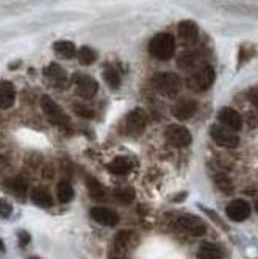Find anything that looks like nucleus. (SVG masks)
<instances>
[{"label": "nucleus", "instance_id": "7ed1b4c3", "mask_svg": "<svg viewBox=\"0 0 258 259\" xmlns=\"http://www.w3.org/2000/svg\"><path fill=\"white\" fill-rule=\"evenodd\" d=\"M41 108L50 123L57 125V126L69 125V116L60 108V105H57V102H55L50 96L41 97Z\"/></svg>", "mask_w": 258, "mask_h": 259}, {"label": "nucleus", "instance_id": "0eeeda50", "mask_svg": "<svg viewBox=\"0 0 258 259\" xmlns=\"http://www.w3.org/2000/svg\"><path fill=\"white\" fill-rule=\"evenodd\" d=\"M211 138L217 145L227 147V149H233L239 142V138L235 132H232L227 126H220V125L211 126Z\"/></svg>", "mask_w": 258, "mask_h": 259}, {"label": "nucleus", "instance_id": "f03ea898", "mask_svg": "<svg viewBox=\"0 0 258 259\" xmlns=\"http://www.w3.org/2000/svg\"><path fill=\"white\" fill-rule=\"evenodd\" d=\"M152 83H154V88L160 92V94L166 96V97H175L181 89L180 77L172 72L158 73V75L154 77Z\"/></svg>", "mask_w": 258, "mask_h": 259}, {"label": "nucleus", "instance_id": "f257e3e1", "mask_svg": "<svg viewBox=\"0 0 258 259\" xmlns=\"http://www.w3.org/2000/svg\"><path fill=\"white\" fill-rule=\"evenodd\" d=\"M175 52V41L169 33H158L149 42V53L154 58L168 61L174 57Z\"/></svg>", "mask_w": 258, "mask_h": 259}, {"label": "nucleus", "instance_id": "4468645a", "mask_svg": "<svg viewBox=\"0 0 258 259\" xmlns=\"http://www.w3.org/2000/svg\"><path fill=\"white\" fill-rule=\"evenodd\" d=\"M16 103V88L11 81H0V109H10Z\"/></svg>", "mask_w": 258, "mask_h": 259}, {"label": "nucleus", "instance_id": "9d476101", "mask_svg": "<svg viewBox=\"0 0 258 259\" xmlns=\"http://www.w3.org/2000/svg\"><path fill=\"white\" fill-rule=\"evenodd\" d=\"M145 123H147V117H145V113L141 108L130 111L125 117V130H127V133H130V135L141 133L145 126Z\"/></svg>", "mask_w": 258, "mask_h": 259}, {"label": "nucleus", "instance_id": "f3484780", "mask_svg": "<svg viewBox=\"0 0 258 259\" xmlns=\"http://www.w3.org/2000/svg\"><path fill=\"white\" fill-rule=\"evenodd\" d=\"M53 52L61 60H72L77 57V47L70 41H57L53 44Z\"/></svg>", "mask_w": 258, "mask_h": 259}, {"label": "nucleus", "instance_id": "dca6fc26", "mask_svg": "<svg viewBox=\"0 0 258 259\" xmlns=\"http://www.w3.org/2000/svg\"><path fill=\"white\" fill-rule=\"evenodd\" d=\"M30 198H31V201L34 203V205L40 206V208H50V206H53V197H52L50 191L47 188H44V186L31 189Z\"/></svg>", "mask_w": 258, "mask_h": 259}, {"label": "nucleus", "instance_id": "c85d7f7f", "mask_svg": "<svg viewBox=\"0 0 258 259\" xmlns=\"http://www.w3.org/2000/svg\"><path fill=\"white\" fill-rule=\"evenodd\" d=\"M11 212H13V206L10 205V203H8L7 200L0 198V217L7 219V217L11 215Z\"/></svg>", "mask_w": 258, "mask_h": 259}, {"label": "nucleus", "instance_id": "1a4fd4ad", "mask_svg": "<svg viewBox=\"0 0 258 259\" xmlns=\"http://www.w3.org/2000/svg\"><path fill=\"white\" fill-rule=\"evenodd\" d=\"M93 220H96L97 224L105 225V227H116L119 224V214L109 208L105 206H94L89 211Z\"/></svg>", "mask_w": 258, "mask_h": 259}, {"label": "nucleus", "instance_id": "72a5a7b5", "mask_svg": "<svg viewBox=\"0 0 258 259\" xmlns=\"http://www.w3.org/2000/svg\"><path fill=\"white\" fill-rule=\"evenodd\" d=\"M28 259H41V257H38V256H30Z\"/></svg>", "mask_w": 258, "mask_h": 259}, {"label": "nucleus", "instance_id": "4be33fe9", "mask_svg": "<svg viewBox=\"0 0 258 259\" xmlns=\"http://www.w3.org/2000/svg\"><path fill=\"white\" fill-rule=\"evenodd\" d=\"M199 257L200 259H220L223 257V253H220L219 247H216L214 244H202L199 248Z\"/></svg>", "mask_w": 258, "mask_h": 259}, {"label": "nucleus", "instance_id": "20e7f679", "mask_svg": "<svg viewBox=\"0 0 258 259\" xmlns=\"http://www.w3.org/2000/svg\"><path fill=\"white\" fill-rule=\"evenodd\" d=\"M70 81L76 86V94L82 99H93L99 91V83L86 73H73Z\"/></svg>", "mask_w": 258, "mask_h": 259}, {"label": "nucleus", "instance_id": "6ab92c4d", "mask_svg": "<svg viewBox=\"0 0 258 259\" xmlns=\"http://www.w3.org/2000/svg\"><path fill=\"white\" fill-rule=\"evenodd\" d=\"M132 167H133V164H132L130 159L125 158V156H118V158H115L112 162H109L108 170L112 172V174H115V175L122 177V175L130 174Z\"/></svg>", "mask_w": 258, "mask_h": 259}, {"label": "nucleus", "instance_id": "cd10ccee", "mask_svg": "<svg viewBox=\"0 0 258 259\" xmlns=\"http://www.w3.org/2000/svg\"><path fill=\"white\" fill-rule=\"evenodd\" d=\"M73 113H76L77 116L80 117H85V119H93L94 117V111L89 109L88 106H83V105H73L72 106Z\"/></svg>", "mask_w": 258, "mask_h": 259}, {"label": "nucleus", "instance_id": "6e6552de", "mask_svg": "<svg viewBox=\"0 0 258 259\" xmlns=\"http://www.w3.org/2000/svg\"><path fill=\"white\" fill-rule=\"evenodd\" d=\"M177 225L180 230L190 233L191 236H204L207 233V225L196 215H183L177 220Z\"/></svg>", "mask_w": 258, "mask_h": 259}, {"label": "nucleus", "instance_id": "393cba45", "mask_svg": "<svg viewBox=\"0 0 258 259\" xmlns=\"http://www.w3.org/2000/svg\"><path fill=\"white\" fill-rule=\"evenodd\" d=\"M113 195L119 203H122V205H130L135 200V191L132 188H118L113 192Z\"/></svg>", "mask_w": 258, "mask_h": 259}, {"label": "nucleus", "instance_id": "a211bd4d", "mask_svg": "<svg viewBox=\"0 0 258 259\" xmlns=\"http://www.w3.org/2000/svg\"><path fill=\"white\" fill-rule=\"evenodd\" d=\"M196 109H197V105L194 100H181L174 108V116L180 120H187V119L193 117Z\"/></svg>", "mask_w": 258, "mask_h": 259}, {"label": "nucleus", "instance_id": "b1692460", "mask_svg": "<svg viewBox=\"0 0 258 259\" xmlns=\"http://www.w3.org/2000/svg\"><path fill=\"white\" fill-rule=\"evenodd\" d=\"M57 195L61 203H69V201H72L76 192H73V188L70 186L69 181H60L57 186Z\"/></svg>", "mask_w": 258, "mask_h": 259}, {"label": "nucleus", "instance_id": "aec40b11", "mask_svg": "<svg viewBox=\"0 0 258 259\" xmlns=\"http://www.w3.org/2000/svg\"><path fill=\"white\" fill-rule=\"evenodd\" d=\"M77 58L80 61V64L83 66H91V64H94L99 58V55L94 49H91L88 46H83L82 49H79L77 52Z\"/></svg>", "mask_w": 258, "mask_h": 259}, {"label": "nucleus", "instance_id": "2f4dec72", "mask_svg": "<svg viewBox=\"0 0 258 259\" xmlns=\"http://www.w3.org/2000/svg\"><path fill=\"white\" fill-rule=\"evenodd\" d=\"M249 99H250L252 105L258 108V86L253 88V89H250V92H249Z\"/></svg>", "mask_w": 258, "mask_h": 259}, {"label": "nucleus", "instance_id": "412c9836", "mask_svg": "<svg viewBox=\"0 0 258 259\" xmlns=\"http://www.w3.org/2000/svg\"><path fill=\"white\" fill-rule=\"evenodd\" d=\"M178 34L185 41H193L197 36V25L191 21H183L178 24Z\"/></svg>", "mask_w": 258, "mask_h": 259}, {"label": "nucleus", "instance_id": "f8f14e48", "mask_svg": "<svg viewBox=\"0 0 258 259\" xmlns=\"http://www.w3.org/2000/svg\"><path fill=\"white\" fill-rule=\"evenodd\" d=\"M217 117L232 132H239L243 128V117L233 108H223L219 111Z\"/></svg>", "mask_w": 258, "mask_h": 259}, {"label": "nucleus", "instance_id": "c756f323", "mask_svg": "<svg viewBox=\"0 0 258 259\" xmlns=\"http://www.w3.org/2000/svg\"><path fill=\"white\" fill-rule=\"evenodd\" d=\"M17 237H19V245H21V247H27V245L31 242V236H30V233L25 231V230L17 231Z\"/></svg>", "mask_w": 258, "mask_h": 259}, {"label": "nucleus", "instance_id": "ddd939ff", "mask_svg": "<svg viewBox=\"0 0 258 259\" xmlns=\"http://www.w3.org/2000/svg\"><path fill=\"white\" fill-rule=\"evenodd\" d=\"M226 214L233 222H243L250 215V206L244 200H233L227 206Z\"/></svg>", "mask_w": 258, "mask_h": 259}, {"label": "nucleus", "instance_id": "7c9ffc66", "mask_svg": "<svg viewBox=\"0 0 258 259\" xmlns=\"http://www.w3.org/2000/svg\"><path fill=\"white\" fill-rule=\"evenodd\" d=\"M128 237H130V233H128V231H121L116 236V244L118 245H125L128 242Z\"/></svg>", "mask_w": 258, "mask_h": 259}, {"label": "nucleus", "instance_id": "c9c22d12", "mask_svg": "<svg viewBox=\"0 0 258 259\" xmlns=\"http://www.w3.org/2000/svg\"><path fill=\"white\" fill-rule=\"evenodd\" d=\"M112 259H119V257H112Z\"/></svg>", "mask_w": 258, "mask_h": 259}, {"label": "nucleus", "instance_id": "bb28decb", "mask_svg": "<svg viewBox=\"0 0 258 259\" xmlns=\"http://www.w3.org/2000/svg\"><path fill=\"white\" fill-rule=\"evenodd\" d=\"M214 181H216V186L223 192H226V194L233 192V183H232L230 177H227L226 174H217L214 177Z\"/></svg>", "mask_w": 258, "mask_h": 259}, {"label": "nucleus", "instance_id": "f704fd0d", "mask_svg": "<svg viewBox=\"0 0 258 259\" xmlns=\"http://www.w3.org/2000/svg\"><path fill=\"white\" fill-rule=\"evenodd\" d=\"M255 208H256V211H258V200H256V203H255Z\"/></svg>", "mask_w": 258, "mask_h": 259}, {"label": "nucleus", "instance_id": "5701e85b", "mask_svg": "<svg viewBox=\"0 0 258 259\" xmlns=\"http://www.w3.org/2000/svg\"><path fill=\"white\" fill-rule=\"evenodd\" d=\"M103 78H105L106 84L112 89H118L121 86V75L113 66H105L103 67Z\"/></svg>", "mask_w": 258, "mask_h": 259}, {"label": "nucleus", "instance_id": "473e14b6", "mask_svg": "<svg viewBox=\"0 0 258 259\" xmlns=\"http://www.w3.org/2000/svg\"><path fill=\"white\" fill-rule=\"evenodd\" d=\"M0 251L5 253V244H4V240H2V239H0Z\"/></svg>", "mask_w": 258, "mask_h": 259}, {"label": "nucleus", "instance_id": "9b49d317", "mask_svg": "<svg viewBox=\"0 0 258 259\" xmlns=\"http://www.w3.org/2000/svg\"><path fill=\"white\" fill-rule=\"evenodd\" d=\"M214 78H216V73H214V69L211 66H204L197 73L193 75V80H191V86L194 89H199V91H207L213 83H214Z\"/></svg>", "mask_w": 258, "mask_h": 259}, {"label": "nucleus", "instance_id": "423d86ee", "mask_svg": "<svg viewBox=\"0 0 258 259\" xmlns=\"http://www.w3.org/2000/svg\"><path fill=\"white\" fill-rule=\"evenodd\" d=\"M164 136H166V141H168V144H171L172 147H177V149H181V147L190 145L191 141H193L191 133L188 132L185 126H181V125H171V126H168Z\"/></svg>", "mask_w": 258, "mask_h": 259}, {"label": "nucleus", "instance_id": "2eb2a0df", "mask_svg": "<svg viewBox=\"0 0 258 259\" xmlns=\"http://www.w3.org/2000/svg\"><path fill=\"white\" fill-rule=\"evenodd\" d=\"M5 188L16 197H24L28 191V181L24 175H16L5 181Z\"/></svg>", "mask_w": 258, "mask_h": 259}, {"label": "nucleus", "instance_id": "a878e982", "mask_svg": "<svg viewBox=\"0 0 258 259\" xmlns=\"http://www.w3.org/2000/svg\"><path fill=\"white\" fill-rule=\"evenodd\" d=\"M86 184H88V191H89V195L93 197V198H103L105 197V188L102 186V184L96 180V178H93V177H89L88 180H86Z\"/></svg>", "mask_w": 258, "mask_h": 259}, {"label": "nucleus", "instance_id": "39448f33", "mask_svg": "<svg viewBox=\"0 0 258 259\" xmlns=\"http://www.w3.org/2000/svg\"><path fill=\"white\" fill-rule=\"evenodd\" d=\"M44 77L47 83L57 89H66L69 86V75L64 67H61L57 63H50L44 67Z\"/></svg>", "mask_w": 258, "mask_h": 259}]
</instances>
